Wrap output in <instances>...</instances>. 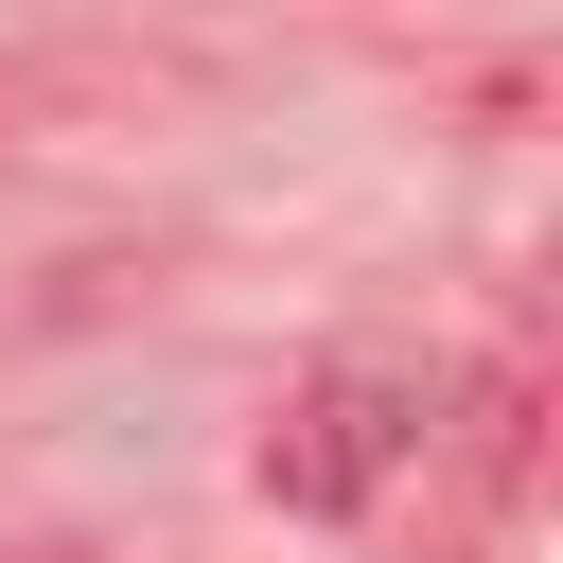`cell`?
<instances>
[{
	"mask_svg": "<svg viewBox=\"0 0 563 563\" xmlns=\"http://www.w3.org/2000/svg\"><path fill=\"white\" fill-rule=\"evenodd\" d=\"M422 457V369H387V352H334V369H299L282 387V422H264V510H369L387 475Z\"/></svg>",
	"mask_w": 563,
	"mask_h": 563,
	"instance_id": "1",
	"label": "cell"
}]
</instances>
